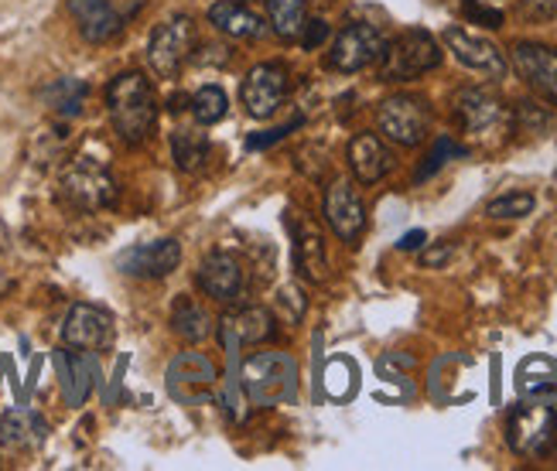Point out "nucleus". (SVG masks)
I'll return each instance as SVG.
<instances>
[{
  "label": "nucleus",
  "mask_w": 557,
  "mask_h": 471,
  "mask_svg": "<svg viewBox=\"0 0 557 471\" xmlns=\"http://www.w3.org/2000/svg\"><path fill=\"white\" fill-rule=\"evenodd\" d=\"M223 332L226 338H236V342H247V345H260L274 338V314L268 308H239L236 314H230L223 321Z\"/></svg>",
  "instance_id": "nucleus-21"
},
{
  "label": "nucleus",
  "mask_w": 557,
  "mask_h": 471,
  "mask_svg": "<svg viewBox=\"0 0 557 471\" xmlns=\"http://www.w3.org/2000/svg\"><path fill=\"white\" fill-rule=\"evenodd\" d=\"M188 107H191V116H196V123H202V127H212V123H220L230 113V96L220 86H202L196 96H191Z\"/></svg>",
  "instance_id": "nucleus-28"
},
{
  "label": "nucleus",
  "mask_w": 557,
  "mask_h": 471,
  "mask_svg": "<svg viewBox=\"0 0 557 471\" xmlns=\"http://www.w3.org/2000/svg\"><path fill=\"white\" fill-rule=\"evenodd\" d=\"M462 11H466V17L472 21V24H482V28H503V11H493V8H486V4H479V0H462Z\"/></svg>",
  "instance_id": "nucleus-32"
},
{
  "label": "nucleus",
  "mask_w": 557,
  "mask_h": 471,
  "mask_svg": "<svg viewBox=\"0 0 557 471\" xmlns=\"http://www.w3.org/2000/svg\"><path fill=\"white\" fill-rule=\"evenodd\" d=\"M287 69L281 62H263L253 65L244 79V89H239V99L253 120H271L277 113V107L287 96Z\"/></svg>",
  "instance_id": "nucleus-12"
},
{
  "label": "nucleus",
  "mask_w": 557,
  "mask_h": 471,
  "mask_svg": "<svg viewBox=\"0 0 557 471\" xmlns=\"http://www.w3.org/2000/svg\"><path fill=\"white\" fill-rule=\"evenodd\" d=\"M322 212H325V222L332 226V233L343 243H356L362 236V230H367V206H362V198L349 178H335L325 188Z\"/></svg>",
  "instance_id": "nucleus-13"
},
{
  "label": "nucleus",
  "mask_w": 557,
  "mask_h": 471,
  "mask_svg": "<svg viewBox=\"0 0 557 471\" xmlns=\"http://www.w3.org/2000/svg\"><path fill=\"white\" fill-rule=\"evenodd\" d=\"M325 38H329V24H325V21H305V28H301V38H298V41L311 52V48H319Z\"/></svg>",
  "instance_id": "nucleus-34"
},
{
  "label": "nucleus",
  "mask_w": 557,
  "mask_h": 471,
  "mask_svg": "<svg viewBox=\"0 0 557 471\" xmlns=\"http://www.w3.org/2000/svg\"><path fill=\"white\" fill-rule=\"evenodd\" d=\"M65 349L76 352H103L113 342V314L96 305H72L62 321Z\"/></svg>",
  "instance_id": "nucleus-9"
},
{
  "label": "nucleus",
  "mask_w": 557,
  "mask_h": 471,
  "mask_svg": "<svg viewBox=\"0 0 557 471\" xmlns=\"http://www.w3.org/2000/svg\"><path fill=\"white\" fill-rule=\"evenodd\" d=\"M107 110L116 137L137 147L154 134L158 123V96L154 86L144 79V72H120L107 86Z\"/></svg>",
  "instance_id": "nucleus-1"
},
{
  "label": "nucleus",
  "mask_w": 557,
  "mask_h": 471,
  "mask_svg": "<svg viewBox=\"0 0 557 471\" xmlns=\"http://www.w3.org/2000/svg\"><path fill=\"white\" fill-rule=\"evenodd\" d=\"M466 154V147H458L451 137H438V144H434V151L424 158V164L418 168V182H428L434 171H442L451 158H462Z\"/></svg>",
  "instance_id": "nucleus-30"
},
{
  "label": "nucleus",
  "mask_w": 557,
  "mask_h": 471,
  "mask_svg": "<svg viewBox=\"0 0 557 471\" xmlns=\"http://www.w3.org/2000/svg\"><path fill=\"white\" fill-rule=\"evenodd\" d=\"M438 65H442L438 41L421 28H410L386 45V52L380 59V79L383 83H410Z\"/></svg>",
  "instance_id": "nucleus-4"
},
{
  "label": "nucleus",
  "mask_w": 557,
  "mask_h": 471,
  "mask_svg": "<svg viewBox=\"0 0 557 471\" xmlns=\"http://www.w3.org/2000/svg\"><path fill=\"white\" fill-rule=\"evenodd\" d=\"M11 287V281H8V274H4V270H0V294H4Z\"/></svg>",
  "instance_id": "nucleus-40"
},
{
  "label": "nucleus",
  "mask_w": 557,
  "mask_h": 471,
  "mask_svg": "<svg viewBox=\"0 0 557 471\" xmlns=\"http://www.w3.org/2000/svg\"><path fill=\"white\" fill-rule=\"evenodd\" d=\"M506 441L523 458H544L557 448V413L547 404H520L506 420Z\"/></svg>",
  "instance_id": "nucleus-5"
},
{
  "label": "nucleus",
  "mask_w": 557,
  "mask_h": 471,
  "mask_svg": "<svg viewBox=\"0 0 557 471\" xmlns=\"http://www.w3.org/2000/svg\"><path fill=\"white\" fill-rule=\"evenodd\" d=\"M298 123H301V120L287 123V127H277V131H268V134H257V137H250V140H247V147H250V151H260V147H271L274 140H281L284 134H290V131H295Z\"/></svg>",
  "instance_id": "nucleus-36"
},
{
  "label": "nucleus",
  "mask_w": 557,
  "mask_h": 471,
  "mask_svg": "<svg viewBox=\"0 0 557 471\" xmlns=\"http://www.w3.org/2000/svg\"><path fill=\"white\" fill-rule=\"evenodd\" d=\"M268 17L284 41H298L305 28V0H268Z\"/></svg>",
  "instance_id": "nucleus-27"
},
{
  "label": "nucleus",
  "mask_w": 557,
  "mask_h": 471,
  "mask_svg": "<svg viewBox=\"0 0 557 471\" xmlns=\"http://www.w3.org/2000/svg\"><path fill=\"white\" fill-rule=\"evenodd\" d=\"M239 389L250 407H281L298 396V365L287 352H257L244 362Z\"/></svg>",
  "instance_id": "nucleus-2"
},
{
  "label": "nucleus",
  "mask_w": 557,
  "mask_h": 471,
  "mask_svg": "<svg viewBox=\"0 0 557 471\" xmlns=\"http://www.w3.org/2000/svg\"><path fill=\"white\" fill-rule=\"evenodd\" d=\"M386 52V38L380 35V28L373 24H349V28L335 38L332 52H329V65L335 72H362L383 59Z\"/></svg>",
  "instance_id": "nucleus-10"
},
{
  "label": "nucleus",
  "mask_w": 557,
  "mask_h": 471,
  "mask_svg": "<svg viewBox=\"0 0 557 471\" xmlns=\"http://www.w3.org/2000/svg\"><path fill=\"white\" fill-rule=\"evenodd\" d=\"M534 206H537V198L530 191H506L486 206V215L490 219H523L534 212Z\"/></svg>",
  "instance_id": "nucleus-29"
},
{
  "label": "nucleus",
  "mask_w": 557,
  "mask_h": 471,
  "mask_svg": "<svg viewBox=\"0 0 557 471\" xmlns=\"http://www.w3.org/2000/svg\"><path fill=\"white\" fill-rule=\"evenodd\" d=\"M451 113L469 134H490L503 123V103L486 89H458L451 99Z\"/></svg>",
  "instance_id": "nucleus-18"
},
{
  "label": "nucleus",
  "mask_w": 557,
  "mask_h": 471,
  "mask_svg": "<svg viewBox=\"0 0 557 471\" xmlns=\"http://www.w3.org/2000/svg\"><path fill=\"white\" fill-rule=\"evenodd\" d=\"M59 198L79 212H103L116 202V182L110 168L96 158H76L59 178Z\"/></svg>",
  "instance_id": "nucleus-3"
},
{
  "label": "nucleus",
  "mask_w": 557,
  "mask_h": 471,
  "mask_svg": "<svg viewBox=\"0 0 557 471\" xmlns=\"http://www.w3.org/2000/svg\"><path fill=\"white\" fill-rule=\"evenodd\" d=\"M45 424L38 417L24 413V410H14L0 420V441L8 444V448H32V444H41L45 437Z\"/></svg>",
  "instance_id": "nucleus-26"
},
{
  "label": "nucleus",
  "mask_w": 557,
  "mask_h": 471,
  "mask_svg": "<svg viewBox=\"0 0 557 471\" xmlns=\"http://www.w3.org/2000/svg\"><path fill=\"white\" fill-rule=\"evenodd\" d=\"M69 14L89 45H107L124 32V17L113 11L110 0H69Z\"/></svg>",
  "instance_id": "nucleus-17"
},
{
  "label": "nucleus",
  "mask_w": 557,
  "mask_h": 471,
  "mask_svg": "<svg viewBox=\"0 0 557 471\" xmlns=\"http://www.w3.org/2000/svg\"><path fill=\"white\" fill-rule=\"evenodd\" d=\"M86 96H89V86L76 76H62L55 83H48L41 89V99H45V107L59 113V116H79L83 107H86Z\"/></svg>",
  "instance_id": "nucleus-22"
},
{
  "label": "nucleus",
  "mask_w": 557,
  "mask_h": 471,
  "mask_svg": "<svg viewBox=\"0 0 557 471\" xmlns=\"http://www.w3.org/2000/svg\"><path fill=\"white\" fill-rule=\"evenodd\" d=\"M445 45L455 52V59L482 72V76H490V79H503L506 76V59L499 48L490 41V38H482V35H472L466 28H445Z\"/></svg>",
  "instance_id": "nucleus-16"
},
{
  "label": "nucleus",
  "mask_w": 557,
  "mask_h": 471,
  "mask_svg": "<svg viewBox=\"0 0 557 471\" xmlns=\"http://www.w3.org/2000/svg\"><path fill=\"white\" fill-rule=\"evenodd\" d=\"M172 329L185 338V342H191V345H199V342H206L209 335H212V318H209V311L202 308V305H196V301H188V297H182V301L175 305V311H172Z\"/></svg>",
  "instance_id": "nucleus-25"
},
{
  "label": "nucleus",
  "mask_w": 557,
  "mask_h": 471,
  "mask_svg": "<svg viewBox=\"0 0 557 471\" xmlns=\"http://www.w3.org/2000/svg\"><path fill=\"white\" fill-rule=\"evenodd\" d=\"M89 365L83 362V359H76L72 356V373H69V380H65V393H69V404L72 407H79L83 404V396H86V389H89Z\"/></svg>",
  "instance_id": "nucleus-31"
},
{
  "label": "nucleus",
  "mask_w": 557,
  "mask_h": 471,
  "mask_svg": "<svg viewBox=\"0 0 557 471\" xmlns=\"http://www.w3.org/2000/svg\"><path fill=\"white\" fill-rule=\"evenodd\" d=\"M199 287L220 305H236L247 290V270L233 253L215 250L199 267Z\"/></svg>",
  "instance_id": "nucleus-14"
},
{
  "label": "nucleus",
  "mask_w": 557,
  "mask_h": 471,
  "mask_svg": "<svg viewBox=\"0 0 557 471\" xmlns=\"http://www.w3.org/2000/svg\"><path fill=\"white\" fill-rule=\"evenodd\" d=\"M172 154H175V164L182 171H188V175H199V171H206V164H209L212 147H209L206 134L182 127V131L172 134Z\"/></svg>",
  "instance_id": "nucleus-23"
},
{
  "label": "nucleus",
  "mask_w": 557,
  "mask_h": 471,
  "mask_svg": "<svg viewBox=\"0 0 557 471\" xmlns=\"http://www.w3.org/2000/svg\"><path fill=\"white\" fill-rule=\"evenodd\" d=\"M376 123H380V134L391 137L394 144L418 147L431 131V107L421 96L400 92V96L383 99L376 110Z\"/></svg>",
  "instance_id": "nucleus-7"
},
{
  "label": "nucleus",
  "mask_w": 557,
  "mask_h": 471,
  "mask_svg": "<svg viewBox=\"0 0 557 471\" xmlns=\"http://www.w3.org/2000/svg\"><path fill=\"white\" fill-rule=\"evenodd\" d=\"M164 383H168V393H172V400L178 404H199L206 396L215 389L220 383V373H215V362L202 352H182L172 359L164 373Z\"/></svg>",
  "instance_id": "nucleus-8"
},
{
  "label": "nucleus",
  "mask_w": 557,
  "mask_h": 471,
  "mask_svg": "<svg viewBox=\"0 0 557 471\" xmlns=\"http://www.w3.org/2000/svg\"><path fill=\"white\" fill-rule=\"evenodd\" d=\"M281 305H284V311H287L290 318H301V311H305V297L298 294V287H284V290H281Z\"/></svg>",
  "instance_id": "nucleus-38"
},
{
  "label": "nucleus",
  "mask_w": 557,
  "mask_h": 471,
  "mask_svg": "<svg viewBox=\"0 0 557 471\" xmlns=\"http://www.w3.org/2000/svg\"><path fill=\"white\" fill-rule=\"evenodd\" d=\"M349 168L362 185H376L383 175H391L394 154L376 134H356L349 140Z\"/></svg>",
  "instance_id": "nucleus-19"
},
{
  "label": "nucleus",
  "mask_w": 557,
  "mask_h": 471,
  "mask_svg": "<svg viewBox=\"0 0 557 471\" xmlns=\"http://www.w3.org/2000/svg\"><path fill=\"white\" fill-rule=\"evenodd\" d=\"M182 263V243L178 239H151L137 243L131 250L116 257V270L127 277H144V281H161L175 274Z\"/></svg>",
  "instance_id": "nucleus-11"
},
{
  "label": "nucleus",
  "mask_w": 557,
  "mask_h": 471,
  "mask_svg": "<svg viewBox=\"0 0 557 471\" xmlns=\"http://www.w3.org/2000/svg\"><path fill=\"white\" fill-rule=\"evenodd\" d=\"M209 21L236 41H260L263 35H268L263 17L253 14L247 4H239V0H215V4L209 8Z\"/></svg>",
  "instance_id": "nucleus-20"
},
{
  "label": "nucleus",
  "mask_w": 557,
  "mask_h": 471,
  "mask_svg": "<svg viewBox=\"0 0 557 471\" xmlns=\"http://www.w3.org/2000/svg\"><path fill=\"white\" fill-rule=\"evenodd\" d=\"M424 239H428L424 230H410V233H404V236L397 239V250H421Z\"/></svg>",
  "instance_id": "nucleus-39"
},
{
  "label": "nucleus",
  "mask_w": 557,
  "mask_h": 471,
  "mask_svg": "<svg viewBox=\"0 0 557 471\" xmlns=\"http://www.w3.org/2000/svg\"><path fill=\"white\" fill-rule=\"evenodd\" d=\"M196 24H191V17H172L158 24V28L151 32V41H148V62L151 69L158 72L161 79H175L182 65L196 55Z\"/></svg>",
  "instance_id": "nucleus-6"
},
{
  "label": "nucleus",
  "mask_w": 557,
  "mask_h": 471,
  "mask_svg": "<svg viewBox=\"0 0 557 471\" xmlns=\"http://www.w3.org/2000/svg\"><path fill=\"white\" fill-rule=\"evenodd\" d=\"M523 14L530 21H554L557 17V0H527Z\"/></svg>",
  "instance_id": "nucleus-35"
},
{
  "label": "nucleus",
  "mask_w": 557,
  "mask_h": 471,
  "mask_svg": "<svg viewBox=\"0 0 557 471\" xmlns=\"http://www.w3.org/2000/svg\"><path fill=\"white\" fill-rule=\"evenodd\" d=\"M295 260H298V274L311 284H322L329 277V257H325V243H322V233L314 230H305L298 236V246H295Z\"/></svg>",
  "instance_id": "nucleus-24"
},
{
  "label": "nucleus",
  "mask_w": 557,
  "mask_h": 471,
  "mask_svg": "<svg viewBox=\"0 0 557 471\" xmlns=\"http://www.w3.org/2000/svg\"><path fill=\"white\" fill-rule=\"evenodd\" d=\"M380 376L386 380V383H400L404 380V373H397V369H414V359L410 356H400V352H391V356H383L380 359Z\"/></svg>",
  "instance_id": "nucleus-33"
},
{
  "label": "nucleus",
  "mask_w": 557,
  "mask_h": 471,
  "mask_svg": "<svg viewBox=\"0 0 557 471\" xmlns=\"http://www.w3.org/2000/svg\"><path fill=\"white\" fill-rule=\"evenodd\" d=\"M513 69L520 72V79L530 89L557 107V52L554 48L537 45V41H520L513 48Z\"/></svg>",
  "instance_id": "nucleus-15"
},
{
  "label": "nucleus",
  "mask_w": 557,
  "mask_h": 471,
  "mask_svg": "<svg viewBox=\"0 0 557 471\" xmlns=\"http://www.w3.org/2000/svg\"><path fill=\"white\" fill-rule=\"evenodd\" d=\"M451 243H438V246H431V250H424L421 253V263L424 267H445L448 260H451Z\"/></svg>",
  "instance_id": "nucleus-37"
}]
</instances>
